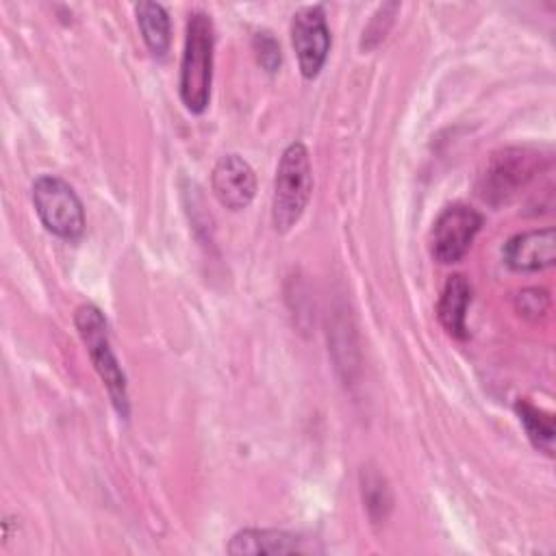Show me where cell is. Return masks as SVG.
Instances as JSON below:
<instances>
[{
  "mask_svg": "<svg viewBox=\"0 0 556 556\" xmlns=\"http://www.w3.org/2000/svg\"><path fill=\"white\" fill-rule=\"evenodd\" d=\"M471 304V285L463 274H452L441 291L437 315L441 326L456 339L467 337V308Z\"/></svg>",
  "mask_w": 556,
  "mask_h": 556,
  "instance_id": "11",
  "label": "cell"
},
{
  "mask_svg": "<svg viewBox=\"0 0 556 556\" xmlns=\"http://www.w3.org/2000/svg\"><path fill=\"white\" fill-rule=\"evenodd\" d=\"M547 165L549 154H543L536 148H504L493 152L480 174L478 193L495 206L508 202Z\"/></svg>",
  "mask_w": 556,
  "mask_h": 556,
  "instance_id": "4",
  "label": "cell"
},
{
  "mask_svg": "<svg viewBox=\"0 0 556 556\" xmlns=\"http://www.w3.org/2000/svg\"><path fill=\"white\" fill-rule=\"evenodd\" d=\"M213 46H215V30H213L211 15L204 11H193L187 20V30H185L178 91L185 109L195 115L204 113L211 100Z\"/></svg>",
  "mask_w": 556,
  "mask_h": 556,
  "instance_id": "1",
  "label": "cell"
},
{
  "mask_svg": "<svg viewBox=\"0 0 556 556\" xmlns=\"http://www.w3.org/2000/svg\"><path fill=\"white\" fill-rule=\"evenodd\" d=\"M291 43L304 78H315L330 52V28L319 4L302 7L291 20Z\"/></svg>",
  "mask_w": 556,
  "mask_h": 556,
  "instance_id": "7",
  "label": "cell"
},
{
  "mask_svg": "<svg viewBox=\"0 0 556 556\" xmlns=\"http://www.w3.org/2000/svg\"><path fill=\"white\" fill-rule=\"evenodd\" d=\"M504 261L515 271H541L556 261L554 228L526 230L504 243Z\"/></svg>",
  "mask_w": 556,
  "mask_h": 556,
  "instance_id": "9",
  "label": "cell"
},
{
  "mask_svg": "<svg viewBox=\"0 0 556 556\" xmlns=\"http://www.w3.org/2000/svg\"><path fill=\"white\" fill-rule=\"evenodd\" d=\"M135 15L148 50L159 59L165 56L172 43V24L165 7L159 2H139L135 4Z\"/></svg>",
  "mask_w": 556,
  "mask_h": 556,
  "instance_id": "12",
  "label": "cell"
},
{
  "mask_svg": "<svg viewBox=\"0 0 556 556\" xmlns=\"http://www.w3.org/2000/svg\"><path fill=\"white\" fill-rule=\"evenodd\" d=\"M311 191L313 169L308 150L302 141H293L285 148L274 180L271 219L278 232H289L298 224L308 204Z\"/></svg>",
  "mask_w": 556,
  "mask_h": 556,
  "instance_id": "3",
  "label": "cell"
},
{
  "mask_svg": "<svg viewBox=\"0 0 556 556\" xmlns=\"http://www.w3.org/2000/svg\"><path fill=\"white\" fill-rule=\"evenodd\" d=\"M252 48L256 52V59L258 63L269 72L274 74L278 67H280V61H282V54H280V43L276 41V37L267 30H261L252 37Z\"/></svg>",
  "mask_w": 556,
  "mask_h": 556,
  "instance_id": "15",
  "label": "cell"
},
{
  "mask_svg": "<svg viewBox=\"0 0 556 556\" xmlns=\"http://www.w3.org/2000/svg\"><path fill=\"white\" fill-rule=\"evenodd\" d=\"M74 326L87 348V354L106 387V393L111 397L113 408L119 417H128L130 402H128V387L126 376L119 367V361L111 348L109 339V324L104 313L96 304H80L74 313Z\"/></svg>",
  "mask_w": 556,
  "mask_h": 556,
  "instance_id": "2",
  "label": "cell"
},
{
  "mask_svg": "<svg viewBox=\"0 0 556 556\" xmlns=\"http://www.w3.org/2000/svg\"><path fill=\"white\" fill-rule=\"evenodd\" d=\"M515 413H517L528 439L532 441V445L552 456L554 454V417L549 413L536 408L528 400H517Z\"/></svg>",
  "mask_w": 556,
  "mask_h": 556,
  "instance_id": "13",
  "label": "cell"
},
{
  "mask_svg": "<svg viewBox=\"0 0 556 556\" xmlns=\"http://www.w3.org/2000/svg\"><path fill=\"white\" fill-rule=\"evenodd\" d=\"M228 554L235 556H256V554H302L315 547L295 532L276 528H243L232 534L228 543Z\"/></svg>",
  "mask_w": 556,
  "mask_h": 556,
  "instance_id": "10",
  "label": "cell"
},
{
  "mask_svg": "<svg viewBox=\"0 0 556 556\" xmlns=\"http://www.w3.org/2000/svg\"><path fill=\"white\" fill-rule=\"evenodd\" d=\"M30 195L35 211L48 232L65 241H76L83 235L85 211L80 198L70 182L59 176L46 174L33 182Z\"/></svg>",
  "mask_w": 556,
  "mask_h": 556,
  "instance_id": "5",
  "label": "cell"
},
{
  "mask_svg": "<svg viewBox=\"0 0 556 556\" xmlns=\"http://www.w3.org/2000/svg\"><path fill=\"white\" fill-rule=\"evenodd\" d=\"M400 7L395 4V2H389V4H384V15H382V22H389V20H393V15H395V11H397ZM380 22V11H376L374 15H371V22L367 24V28L363 30V41H361V48H369V43H371V37H376L374 39V46L380 41V39H384V33H387V28L391 26V24H382Z\"/></svg>",
  "mask_w": 556,
  "mask_h": 556,
  "instance_id": "17",
  "label": "cell"
},
{
  "mask_svg": "<svg viewBox=\"0 0 556 556\" xmlns=\"http://www.w3.org/2000/svg\"><path fill=\"white\" fill-rule=\"evenodd\" d=\"M361 480H363V502L367 506L369 517L374 519V523L384 521L391 510V491H389L384 478L378 471H374V469L365 471V467H363Z\"/></svg>",
  "mask_w": 556,
  "mask_h": 556,
  "instance_id": "14",
  "label": "cell"
},
{
  "mask_svg": "<svg viewBox=\"0 0 556 556\" xmlns=\"http://www.w3.org/2000/svg\"><path fill=\"white\" fill-rule=\"evenodd\" d=\"M515 306L526 317H539L549 308V293L545 289H523L515 298Z\"/></svg>",
  "mask_w": 556,
  "mask_h": 556,
  "instance_id": "16",
  "label": "cell"
},
{
  "mask_svg": "<svg viewBox=\"0 0 556 556\" xmlns=\"http://www.w3.org/2000/svg\"><path fill=\"white\" fill-rule=\"evenodd\" d=\"M211 187L222 206L241 211L256 195V176L243 156L230 152L217 159L211 174Z\"/></svg>",
  "mask_w": 556,
  "mask_h": 556,
  "instance_id": "8",
  "label": "cell"
},
{
  "mask_svg": "<svg viewBox=\"0 0 556 556\" xmlns=\"http://www.w3.org/2000/svg\"><path fill=\"white\" fill-rule=\"evenodd\" d=\"M482 213L467 204L445 206L430 230V254L437 263L450 265L460 261L471 248L478 230L482 228Z\"/></svg>",
  "mask_w": 556,
  "mask_h": 556,
  "instance_id": "6",
  "label": "cell"
}]
</instances>
